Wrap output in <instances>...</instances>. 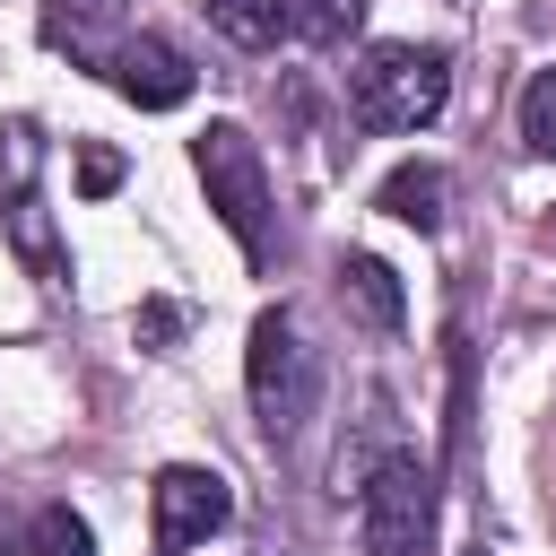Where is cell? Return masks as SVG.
I'll list each match as a JSON object with an SVG mask.
<instances>
[{
    "instance_id": "9a60e30c",
    "label": "cell",
    "mask_w": 556,
    "mask_h": 556,
    "mask_svg": "<svg viewBox=\"0 0 556 556\" xmlns=\"http://www.w3.org/2000/svg\"><path fill=\"white\" fill-rule=\"evenodd\" d=\"M113 182H122V156H113V148H87V156H78V191H87V200H104Z\"/></svg>"
},
{
    "instance_id": "8992f818",
    "label": "cell",
    "mask_w": 556,
    "mask_h": 556,
    "mask_svg": "<svg viewBox=\"0 0 556 556\" xmlns=\"http://www.w3.org/2000/svg\"><path fill=\"white\" fill-rule=\"evenodd\" d=\"M226 513H235V495H226V478H217V469H200V460H174V469H156V486H148L156 556L200 547L208 530H226Z\"/></svg>"
},
{
    "instance_id": "5bb4252c",
    "label": "cell",
    "mask_w": 556,
    "mask_h": 556,
    "mask_svg": "<svg viewBox=\"0 0 556 556\" xmlns=\"http://www.w3.org/2000/svg\"><path fill=\"white\" fill-rule=\"evenodd\" d=\"M521 139H530V156H556V70H539L521 87Z\"/></svg>"
},
{
    "instance_id": "ba28073f",
    "label": "cell",
    "mask_w": 556,
    "mask_h": 556,
    "mask_svg": "<svg viewBox=\"0 0 556 556\" xmlns=\"http://www.w3.org/2000/svg\"><path fill=\"white\" fill-rule=\"evenodd\" d=\"M374 208H382V217H400V226H417V235H443L452 174H443V165H391V174H382V191H374Z\"/></svg>"
},
{
    "instance_id": "277c9868",
    "label": "cell",
    "mask_w": 556,
    "mask_h": 556,
    "mask_svg": "<svg viewBox=\"0 0 556 556\" xmlns=\"http://www.w3.org/2000/svg\"><path fill=\"white\" fill-rule=\"evenodd\" d=\"M356 539L365 556H426L434 547V469L417 452H391L356 486Z\"/></svg>"
},
{
    "instance_id": "2e32d148",
    "label": "cell",
    "mask_w": 556,
    "mask_h": 556,
    "mask_svg": "<svg viewBox=\"0 0 556 556\" xmlns=\"http://www.w3.org/2000/svg\"><path fill=\"white\" fill-rule=\"evenodd\" d=\"M139 330H148V339H156V348H165V339H174V330H182V313H174V304H148V313H139Z\"/></svg>"
},
{
    "instance_id": "30bf717a",
    "label": "cell",
    "mask_w": 556,
    "mask_h": 556,
    "mask_svg": "<svg viewBox=\"0 0 556 556\" xmlns=\"http://www.w3.org/2000/svg\"><path fill=\"white\" fill-rule=\"evenodd\" d=\"M43 35H52L70 61L104 70V61H113V35H122V0H52V9H43Z\"/></svg>"
},
{
    "instance_id": "4fadbf2b",
    "label": "cell",
    "mask_w": 556,
    "mask_h": 556,
    "mask_svg": "<svg viewBox=\"0 0 556 556\" xmlns=\"http://www.w3.org/2000/svg\"><path fill=\"white\" fill-rule=\"evenodd\" d=\"M356 17H365V0H287V35H304V43H339Z\"/></svg>"
},
{
    "instance_id": "9c48e42d",
    "label": "cell",
    "mask_w": 556,
    "mask_h": 556,
    "mask_svg": "<svg viewBox=\"0 0 556 556\" xmlns=\"http://www.w3.org/2000/svg\"><path fill=\"white\" fill-rule=\"evenodd\" d=\"M339 304H348L365 330H400V321H408L400 269H391V261H374V252H348V261H339Z\"/></svg>"
},
{
    "instance_id": "5b68a950",
    "label": "cell",
    "mask_w": 556,
    "mask_h": 556,
    "mask_svg": "<svg viewBox=\"0 0 556 556\" xmlns=\"http://www.w3.org/2000/svg\"><path fill=\"white\" fill-rule=\"evenodd\" d=\"M35 156H43L35 122H9V130H0V235H9V252H17L43 287H61L70 261H61L52 217H43V200H35Z\"/></svg>"
},
{
    "instance_id": "7c38bea8",
    "label": "cell",
    "mask_w": 556,
    "mask_h": 556,
    "mask_svg": "<svg viewBox=\"0 0 556 556\" xmlns=\"http://www.w3.org/2000/svg\"><path fill=\"white\" fill-rule=\"evenodd\" d=\"M26 556H96V530L70 513V504H43L26 521Z\"/></svg>"
},
{
    "instance_id": "7a4b0ae2",
    "label": "cell",
    "mask_w": 556,
    "mask_h": 556,
    "mask_svg": "<svg viewBox=\"0 0 556 556\" xmlns=\"http://www.w3.org/2000/svg\"><path fill=\"white\" fill-rule=\"evenodd\" d=\"M452 96V61L434 43H365L348 70V113L365 130H426Z\"/></svg>"
},
{
    "instance_id": "8fae6325",
    "label": "cell",
    "mask_w": 556,
    "mask_h": 556,
    "mask_svg": "<svg viewBox=\"0 0 556 556\" xmlns=\"http://www.w3.org/2000/svg\"><path fill=\"white\" fill-rule=\"evenodd\" d=\"M208 9V26L235 43V52H269L278 35H287V0H200Z\"/></svg>"
},
{
    "instance_id": "3957f363",
    "label": "cell",
    "mask_w": 556,
    "mask_h": 556,
    "mask_svg": "<svg viewBox=\"0 0 556 556\" xmlns=\"http://www.w3.org/2000/svg\"><path fill=\"white\" fill-rule=\"evenodd\" d=\"M243 391H252V417H261V434H269V443L304 434V417H313V400H321V356L304 348V321H295L287 304H269V313L252 321Z\"/></svg>"
},
{
    "instance_id": "52a82bcc",
    "label": "cell",
    "mask_w": 556,
    "mask_h": 556,
    "mask_svg": "<svg viewBox=\"0 0 556 556\" xmlns=\"http://www.w3.org/2000/svg\"><path fill=\"white\" fill-rule=\"evenodd\" d=\"M104 78H113L139 113H174V104L191 96V61H182L165 35H122L113 61H104Z\"/></svg>"
},
{
    "instance_id": "6da1fadb",
    "label": "cell",
    "mask_w": 556,
    "mask_h": 556,
    "mask_svg": "<svg viewBox=\"0 0 556 556\" xmlns=\"http://www.w3.org/2000/svg\"><path fill=\"white\" fill-rule=\"evenodd\" d=\"M191 165H200V191H208L217 226L235 235V252H243L252 269H269L278 217H269V165H261L252 130H243V122H208V130L191 139Z\"/></svg>"
}]
</instances>
